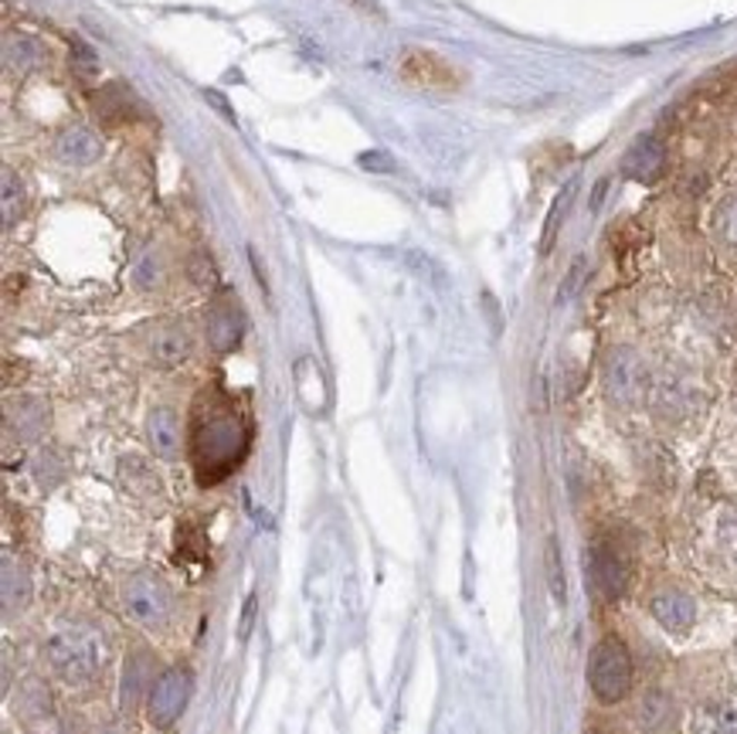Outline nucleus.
Wrapping results in <instances>:
<instances>
[{
  "label": "nucleus",
  "mask_w": 737,
  "mask_h": 734,
  "mask_svg": "<svg viewBox=\"0 0 737 734\" xmlns=\"http://www.w3.org/2000/svg\"><path fill=\"white\" fill-rule=\"evenodd\" d=\"M150 681H153L150 656H147V653H137V656L127 663V673H122V704H133Z\"/></svg>",
  "instance_id": "obj_15"
},
{
  "label": "nucleus",
  "mask_w": 737,
  "mask_h": 734,
  "mask_svg": "<svg viewBox=\"0 0 737 734\" xmlns=\"http://www.w3.org/2000/svg\"><path fill=\"white\" fill-rule=\"evenodd\" d=\"M547 585H550V595H555V602H565V598H568V588H565V568H561L558 544H555V540L547 544Z\"/></svg>",
  "instance_id": "obj_18"
},
{
  "label": "nucleus",
  "mask_w": 737,
  "mask_h": 734,
  "mask_svg": "<svg viewBox=\"0 0 737 734\" xmlns=\"http://www.w3.org/2000/svg\"><path fill=\"white\" fill-rule=\"evenodd\" d=\"M608 388L619 401H633L643 388V371L629 354H616V360L608 364Z\"/></svg>",
  "instance_id": "obj_10"
},
{
  "label": "nucleus",
  "mask_w": 737,
  "mask_h": 734,
  "mask_svg": "<svg viewBox=\"0 0 737 734\" xmlns=\"http://www.w3.org/2000/svg\"><path fill=\"white\" fill-rule=\"evenodd\" d=\"M4 608L14 612V608H24L28 598H31V578L24 572V565H14L11 558H4Z\"/></svg>",
  "instance_id": "obj_13"
},
{
  "label": "nucleus",
  "mask_w": 737,
  "mask_h": 734,
  "mask_svg": "<svg viewBox=\"0 0 737 734\" xmlns=\"http://www.w3.org/2000/svg\"><path fill=\"white\" fill-rule=\"evenodd\" d=\"M48 659L66 684L86 687L106 666V639L96 626L66 623V626H58L48 639Z\"/></svg>",
  "instance_id": "obj_2"
},
{
  "label": "nucleus",
  "mask_w": 737,
  "mask_h": 734,
  "mask_svg": "<svg viewBox=\"0 0 737 734\" xmlns=\"http://www.w3.org/2000/svg\"><path fill=\"white\" fill-rule=\"evenodd\" d=\"M191 449L201 483H218L241 463L245 449H249V425H245V418L228 398L218 395L201 398L195 415Z\"/></svg>",
  "instance_id": "obj_1"
},
{
  "label": "nucleus",
  "mask_w": 737,
  "mask_h": 734,
  "mask_svg": "<svg viewBox=\"0 0 737 734\" xmlns=\"http://www.w3.org/2000/svg\"><path fill=\"white\" fill-rule=\"evenodd\" d=\"M588 684H591V694L601 704H616L629 694V687H633V656H629L623 639L608 636L591 649Z\"/></svg>",
  "instance_id": "obj_3"
},
{
  "label": "nucleus",
  "mask_w": 737,
  "mask_h": 734,
  "mask_svg": "<svg viewBox=\"0 0 737 734\" xmlns=\"http://www.w3.org/2000/svg\"><path fill=\"white\" fill-rule=\"evenodd\" d=\"M724 235H727V241L737 245V205L727 208V215H724Z\"/></svg>",
  "instance_id": "obj_19"
},
{
  "label": "nucleus",
  "mask_w": 737,
  "mask_h": 734,
  "mask_svg": "<svg viewBox=\"0 0 737 734\" xmlns=\"http://www.w3.org/2000/svg\"><path fill=\"white\" fill-rule=\"evenodd\" d=\"M669 711H673L669 697H663V694L656 691V694H649V697L643 701V707H639V721H643V727L656 731V727H663V724L669 721Z\"/></svg>",
  "instance_id": "obj_17"
},
{
  "label": "nucleus",
  "mask_w": 737,
  "mask_h": 734,
  "mask_svg": "<svg viewBox=\"0 0 737 734\" xmlns=\"http://www.w3.org/2000/svg\"><path fill=\"white\" fill-rule=\"evenodd\" d=\"M191 354V340L183 334V327H163L153 334V357L163 364H177Z\"/></svg>",
  "instance_id": "obj_12"
},
{
  "label": "nucleus",
  "mask_w": 737,
  "mask_h": 734,
  "mask_svg": "<svg viewBox=\"0 0 737 734\" xmlns=\"http://www.w3.org/2000/svg\"><path fill=\"white\" fill-rule=\"evenodd\" d=\"M653 616L659 626H666L669 633H687L694 623H697V605L687 592H677V588H666V592H656L653 602Z\"/></svg>",
  "instance_id": "obj_8"
},
{
  "label": "nucleus",
  "mask_w": 737,
  "mask_h": 734,
  "mask_svg": "<svg viewBox=\"0 0 737 734\" xmlns=\"http://www.w3.org/2000/svg\"><path fill=\"white\" fill-rule=\"evenodd\" d=\"M629 572H633V565H629V555H626V547L619 540H611V537L591 540V547H588V582H591L598 598H605V602L623 598L626 588H629Z\"/></svg>",
  "instance_id": "obj_4"
},
{
  "label": "nucleus",
  "mask_w": 737,
  "mask_h": 734,
  "mask_svg": "<svg viewBox=\"0 0 737 734\" xmlns=\"http://www.w3.org/2000/svg\"><path fill=\"white\" fill-rule=\"evenodd\" d=\"M663 170V147L656 140H643L633 147V153L626 157V173L636 180H653Z\"/></svg>",
  "instance_id": "obj_11"
},
{
  "label": "nucleus",
  "mask_w": 737,
  "mask_h": 734,
  "mask_svg": "<svg viewBox=\"0 0 737 734\" xmlns=\"http://www.w3.org/2000/svg\"><path fill=\"white\" fill-rule=\"evenodd\" d=\"M694 734H737V711L734 707H704L694 717Z\"/></svg>",
  "instance_id": "obj_16"
},
{
  "label": "nucleus",
  "mask_w": 737,
  "mask_h": 734,
  "mask_svg": "<svg viewBox=\"0 0 737 734\" xmlns=\"http://www.w3.org/2000/svg\"><path fill=\"white\" fill-rule=\"evenodd\" d=\"M398 76L408 86L432 89V92H456L462 86V76L452 61H446L442 54L428 48H405L398 58Z\"/></svg>",
  "instance_id": "obj_5"
},
{
  "label": "nucleus",
  "mask_w": 737,
  "mask_h": 734,
  "mask_svg": "<svg viewBox=\"0 0 737 734\" xmlns=\"http://www.w3.org/2000/svg\"><path fill=\"white\" fill-rule=\"evenodd\" d=\"M122 602H127L130 616L147 629H163L173 616V595L157 575H133L122 588Z\"/></svg>",
  "instance_id": "obj_6"
},
{
  "label": "nucleus",
  "mask_w": 737,
  "mask_h": 734,
  "mask_svg": "<svg viewBox=\"0 0 737 734\" xmlns=\"http://www.w3.org/2000/svg\"><path fill=\"white\" fill-rule=\"evenodd\" d=\"M150 439H153V449H157L160 456H173V453H177V446H180V428H177L173 411H167V408L153 411V418H150Z\"/></svg>",
  "instance_id": "obj_14"
},
{
  "label": "nucleus",
  "mask_w": 737,
  "mask_h": 734,
  "mask_svg": "<svg viewBox=\"0 0 737 734\" xmlns=\"http://www.w3.org/2000/svg\"><path fill=\"white\" fill-rule=\"evenodd\" d=\"M191 687H195L191 669H183V666L163 669L160 677L153 681V687H150V701H147L150 721H153L157 727H170V724L183 714V707H188Z\"/></svg>",
  "instance_id": "obj_7"
},
{
  "label": "nucleus",
  "mask_w": 737,
  "mask_h": 734,
  "mask_svg": "<svg viewBox=\"0 0 737 734\" xmlns=\"http://www.w3.org/2000/svg\"><path fill=\"white\" fill-rule=\"evenodd\" d=\"M208 337L215 350H231L241 337V314L231 299H221L208 317Z\"/></svg>",
  "instance_id": "obj_9"
}]
</instances>
